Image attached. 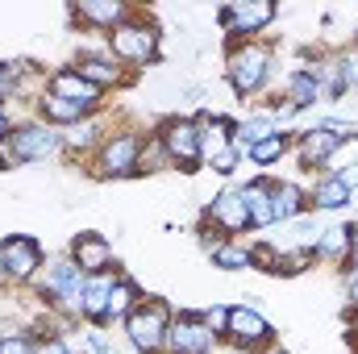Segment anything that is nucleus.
<instances>
[{
  "instance_id": "f3484780",
  "label": "nucleus",
  "mask_w": 358,
  "mask_h": 354,
  "mask_svg": "<svg viewBox=\"0 0 358 354\" xmlns=\"http://www.w3.org/2000/svg\"><path fill=\"white\" fill-rule=\"evenodd\" d=\"M192 117L200 121V155H204V163L234 146V138H238V121H234V117L213 113V108H200V113H192Z\"/></svg>"
},
{
  "instance_id": "20e7f679",
  "label": "nucleus",
  "mask_w": 358,
  "mask_h": 354,
  "mask_svg": "<svg viewBox=\"0 0 358 354\" xmlns=\"http://www.w3.org/2000/svg\"><path fill=\"white\" fill-rule=\"evenodd\" d=\"M150 134H155V142L163 146L171 171H183V176L204 171V155H200V121H196V117H187V113H171V117H163Z\"/></svg>"
},
{
  "instance_id": "b1692460",
  "label": "nucleus",
  "mask_w": 358,
  "mask_h": 354,
  "mask_svg": "<svg viewBox=\"0 0 358 354\" xmlns=\"http://www.w3.org/2000/svg\"><path fill=\"white\" fill-rule=\"evenodd\" d=\"M279 96H283L296 113L321 104V88H317V76L308 71V63H300V67H292V71L283 76V92H279Z\"/></svg>"
},
{
  "instance_id": "5701e85b",
  "label": "nucleus",
  "mask_w": 358,
  "mask_h": 354,
  "mask_svg": "<svg viewBox=\"0 0 358 354\" xmlns=\"http://www.w3.org/2000/svg\"><path fill=\"white\" fill-rule=\"evenodd\" d=\"M46 92L67 96V100H80V104H100V108H104V92L92 88L76 67H55V71L46 76Z\"/></svg>"
},
{
  "instance_id": "f704fd0d",
  "label": "nucleus",
  "mask_w": 358,
  "mask_h": 354,
  "mask_svg": "<svg viewBox=\"0 0 358 354\" xmlns=\"http://www.w3.org/2000/svg\"><path fill=\"white\" fill-rule=\"evenodd\" d=\"M38 354H76V351H71L67 338H42L38 342Z\"/></svg>"
},
{
  "instance_id": "7ed1b4c3",
  "label": "nucleus",
  "mask_w": 358,
  "mask_h": 354,
  "mask_svg": "<svg viewBox=\"0 0 358 354\" xmlns=\"http://www.w3.org/2000/svg\"><path fill=\"white\" fill-rule=\"evenodd\" d=\"M171 321H176V309H171L163 296H142V300L129 309V317L121 321L129 351L134 354H163Z\"/></svg>"
},
{
  "instance_id": "0eeeda50",
  "label": "nucleus",
  "mask_w": 358,
  "mask_h": 354,
  "mask_svg": "<svg viewBox=\"0 0 358 354\" xmlns=\"http://www.w3.org/2000/svg\"><path fill=\"white\" fill-rule=\"evenodd\" d=\"M0 263H4L8 288H29L46 267V250L29 234H8V238H0Z\"/></svg>"
},
{
  "instance_id": "72a5a7b5",
  "label": "nucleus",
  "mask_w": 358,
  "mask_h": 354,
  "mask_svg": "<svg viewBox=\"0 0 358 354\" xmlns=\"http://www.w3.org/2000/svg\"><path fill=\"white\" fill-rule=\"evenodd\" d=\"M200 321L225 342V330H229V304H208V309H200Z\"/></svg>"
},
{
  "instance_id": "9d476101",
  "label": "nucleus",
  "mask_w": 358,
  "mask_h": 354,
  "mask_svg": "<svg viewBox=\"0 0 358 354\" xmlns=\"http://www.w3.org/2000/svg\"><path fill=\"white\" fill-rule=\"evenodd\" d=\"M67 17H71V29L108 38L117 25H125L134 17V4H125V0H76L67 8Z\"/></svg>"
},
{
  "instance_id": "f257e3e1",
  "label": "nucleus",
  "mask_w": 358,
  "mask_h": 354,
  "mask_svg": "<svg viewBox=\"0 0 358 354\" xmlns=\"http://www.w3.org/2000/svg\"><path fill=\"white\" fill-rule=\"evenodd\" d=\"M104 46H108V55H113L125 71H134V76H142L146 67L163 63V29L155 25V17H150L146 8H134V17H129L125 25H117V29L104 38Z\"/></svg>"
},
{
  "instance_id": "7c9ffc66",
  "label": "nucleus",
  "mask_w": 358,
  "mask_h": 354,
  "mask_svg": "<svg viewBox=\"0 0 358 354\" xmlns=\"http://www.w3.org/2000/svg\"><path fill=\"white\" fill-rule=\"evenodd\" d=\"M313 263H317V259H313V250L292 246V250H279V271H275V275H304Z\"/></svg>"
},
{
  "instance_id": "ea45409f",
  "label": "nucleus",
  "mask_w": 358,
  "mask_h": 354,
  "mask_svg": "<svg viewBox=\"0 0 358 354\" xmlns=\"http://www.w3.org/2000/svg\"><path fill=\"white\" fill-rule=\"evenodd\" d=\"M0 104H4V84H0Z\"/></svg>"
},
{
  "instance_id": "412c9836",
  "label": "nucleus",
  "mask_w": 358,
  "mask_h": 354,
  "mask_svg": "<svg viewBox=\"0 0 358 354\" xmlns=\"http://www.w3.org/2000/svg\"><path fill=\"white\" fill-rule=\"evenodd\" d=\"M350 250H355V225H325L313 246V259L325 267H346Z\"/></svg>"
},
{
  "instance_id": "4c0bfd02",
  "label": "nucleus",
  "mask_w": 358,
  "mask_h": 354,
  "mask_svg": "<svg viewBox=\"0 0 358 354\" xmlns=\"http://www.w3.org/2000/svg\"><path fill=\"white\" fill-rule=\"evenodd\" d=\"M0 292H8V279H4V263H0Z\"/></svg>"
},
{
  "instance_id": "c756f323",
  "label": "nucleus",
  "mask_w": 358,
  "mask_h": 354,
  "mask_svg": "<svg viewBox=\"0 0 358 354\" xmlns=\"http://www.w3.org/2000/svg\"><path fill=\"white\" fill-rule=\"evenodd\" d=\"M159 171H171V163H167L163 146L155 142V134H146L142 155H138V179H142V176H159Z\"/></svg>"
},
{
  "instance_id": "ddd939ff",
  "label": "nucleus",
  "mask_w": 358,
  "mask_h": 354,
  "mask_svg": "<svg viewBox=\"0 0 358 354\" xmlns=\"http://www.w3.org/2000/svg\"><path fill=\"white\" fill-rule=\"evenodd\" d=\"M67 67H76L92 88H100L104 96H108V92H117V88H129V84L138 80L134 71H125V67L108 55V46H100V50H80V55H76V63H67Z\"/></svg>"
},
{
  "instance_id": "58836bf2",
  "label": "nucleus",
  "mask_w": 358,
  "mask_h": 354,
  "mask_svg": "<svg viewBox=\"0 0 358 354\" xmlns=\"http://www.w3.org/2000/svg\"><path fill=\"white\" fill-rule=\"evenodd\" d=\"M221 354H250V351H234V346H221Z\"/></svg>"
},
{
  "instance_id": "aec40b11",
  "label": "nucleus",
  "mask_w": 358,
  "mask_h": 354,
  "mask_svg": "<svg viewBox=\"0 0 358 354\" xmlns=\"http://www.w3.org/2000/svg\"><path fill=\"white\" fill-rule=\"evenodd\" d=\"M271 208H275V225L300 221V217L308 213V183H300V179H275Z\"/></svg>"
},
{
  "instance_id": "4be33fe9",
  "label": "nucleus",
  "mask_w": 358,
  "mask_h": 354,
  "mask_svg": "<svg viewBox=\"0 0 358 354\" xmlns=\"http://www.w3.org/2000/svg\"><path fill=\"white\" fill-rule=\"evenodd\" d=\"M108 138V129H104V113L100 117H88V121H80V125H71V129H63V155H80L84 163H88L92 155L100 150V142Z\"/></svg>"
},
{
  "instance_id": "2eb2a0df",
  "label": "nucleus",
  "mask_w": 358,
  "mask_h": 354,
  "mask_svg": "<svg viewBox=\"0 0 358 354\" xmlns=\"http://www.w3.org/2000/svg\"><path fill=\"white\" fill-rule=\"evenodd\" d=\"M67 259L80 267L84 275H100V271H113V267H117L113 242H108L104 234H96V229H84V234H76V238H71Z\"/></svg>"
},
{
  "instance_id": "9b49d317",
  "label": "nucleus",
  "mask_w": 358,
  "mask_h": 354,
  "mask_svg": "<svg viewBox=\"0 0 358 354\" xmlns=\"http://www.w3.org/2000/svg\"><path fill=\"white\" fill-rule=\"evenodd\" d=\"M221 351V338L200 321V313L192 309H179L171 330H167V346L163 354H217Z\"/></svg>"
},
{
  "instance_id": "e433bc0d",
  "label": "nucleus",
  "mask_w": 358,
  "mask_h": 354,
  "mask_svg": "<svg viewBox=\"0 0 358 354\" xmlns=\"http://www.w3.org/2000/svg\"><path fill=\"white\" fill-rule=\"evenodd\" d=\"M259 354H287V351H283V346L275 342V346H267V351H259Z\"/></svg>"
},
{
  "instance_id": "6ab92c4d",
  "label": "nucleus",
  "mask_w": 358,
  "mask_h": 354,
  "mask_svg": "<svg viewBox=\"0 0 358 354\" xmlns=\"http://www.w3.org/2000/svg\"><path fill=\"white\" fill-rule=\"evenodd\" d=\"M238 192H242V200H246L250 229H271V225H275V208H271L275 176H250L246 183H238Z\"/></svg>"
},
{
  "instance_id": "f8f14e48",
  "label": "nucleus",
  "mask_w": 358,
  "mask_h": 354,
  "mask_svg": "<svg viewBox=\"0 0 358 354\" xmlns=\"http://www.w3.org/2000/svg\"><path fill=\"white\" fill-rule=\"evenodd\" d=\"M200 225H208V229H213V234H221V238H238V234H246V229H250L246 200H242L238 183H225V187L204 204V221H200Z\"/></svg>"
},
{
  "instance_id": "4468645a",
  "label": "nucleus",
  "mask_w": 358,
  "mask_h": 354,
  "mask_svg": "<svg viewBox=\"0 0 358 354\" xmlns=\"http://www.w3.org/2000/svg\"><path fill=\"white\" fill-rule=\"evenodd\" d=\"M342 138H350V134H338V129H329V125H321V121H313L308 129H296V146H292V155L300 159V167L313 176H321L325 171V163H329V155L342 146Z\"/></svg>"
},
{
  "instance_id": "dca6fc26",
  "label": "nucleus",
  "mask_w": 358,
  "mask_h": 354,
  "mask_svg": "<svg viewBox=\"0 0 358 354\" xmlns=\"http://www.w3.org/2000/svg\"><path fill=\"white\" fill-rule=\"evenodd\" d=\"M104 108L100 104H80V100H67V96H55V92H42V100L34 104V117L55 125V129H71L88 117H100Z\"/></svg>"
},
{
  "instance_id": "1a4fd4ad",
  "label": "nucleus",
  "mask_w": 358,
  "mask_h": 354,
  "mask_svg": "<svg viewBox=\"0 0 358 354\" xmlns=\"http://www.w3.org/2000/svg\"><path fill=\"white\" fill-rule=\"evenodd\" d=\"M275 334H279V330L271 325L255 304H229V330H225V342H221V346L259 354V351H267V346L279 342Z\"/></svg>"
},
{
  "instance_id": "39448f33",
  "label": "nucleus",
  "mask_w": 358,
  "mask_h": 354,
  "mask_svg": "<svg viewBox=\"0 0 358 354\" xmlns=\"http://www.w3.org/2000/svg\"><path fill=\"white\" fill-rule=\"evenodd\" d=\"M8 150V159L17 167H29V163H46V159H59L63 155V129L38 121V117H25V121H13V134L0 142Z\"/></svg>"
},
{
  "instance_id": "393cba45",
  "label": "nucleus",
  "mask_w": 358,
  "mask_h": 354,
  "mask_svg": "<svg viewBox=\"0 0 358 354\" xmlns=\"http://www.w3.org/2000/svg\"><path fill=\"white\" fill-rule=\"evenodd\" d=\"M142 296H146V292L138 288V279L121 271V275H117V283H113V292H108V309H104V330H108V325H121V321L129 317V309H134V304H138Z\"/></svg>"
},
{
  "instance_id": "cd10ccee",
  "label": "nucleus",
  "mask_w": 358,
  "mask_h": 354,
  "mask_svg": "<svg viewBox=\"0 0 358 354\" xmlns=\"http://www.w3.org/2000/svg\"><path fill=\"white\" fill-rule=\"evenodd\" d=\"M208 263L221 267V271H250V267H255V259H250V242L229 238V242H221V246L208 255Z\"/></svg>"
},
{
  "instance_id": "473e14b6",
  "label": "nucleus",
  "mask_w": 358,
  "mask_h": 354,
  "mask_svg": "<svg viewBox=\"0 0 358 354\" xmlns=\"http://www.w3.org/2000/svg\"><path fill=\"white\" fill-rule=\"evenodd\" d=\"M250 259H255V271L275 275L279 271V246L275 242H250Z\"/></svg>"
},
{
  "instance_id": "a211bd4d",
  "label": "nucleus",
  "mask_w": 358,
  "mask_h": 354,
  "mask_svg": "<svg viewBox=\"0 0 358 354\" xmlns=\"http://www.w3.org/2000/svg\"><path fill=\"white\" fill-rule=\"evenodd\" d=\"M350 204H355V187L346 179L329 176V171L313 176V183H308V213H342Z\"/></svg>"
},
{
  "instance_id": "2f4dec72",
  "label": "nucleus",
  "mask_w": 358,
  "mask_h": 354,
  "mask_svg": "<svg viewBox=\"0 0 358 354\" xmlns=\"http://www.w3.org/2000/svg\"><path fill=\"white\" fill-rule=\"evenodd\" d=\"M242 163H246V155H242L238 146H229V150H221L217 159H208L204 167H208V171H217L221 179H234V176H238V167H242Z\"/></svg>"
},
{
  "instance_id": "6e6552de",
  "label": "nucleus",
  "mask_w": 358,
  "mask_h": 354,
  "mask_svg": "<svg viewBox=\"0 0 358 354\" xmlns=\"http://www.w3.org/2000/svg\"><path fill=\"white\" fill-rule=\"evenodd\" d=\"M275 17H279V4H271V0H234V4H221L217 8V25H221L225 42L259 38Z\"/></svg>"
},
{
  "instance_id": "bb28decb",
  "label": "nucleus",
  "mask_w": 358,
  "mask_h": 354,
  "mask_svg": "<svg viewBox=\"0 0 358 354\" xmlns=\"http://www.w3.org/2000/svg\"><path fill=\"white\" fill-rule=\"evenodd\" d=\"M325 171H329V176H338V179H346V183L358 192V129L350 134V138H342V146L329 155Z\"/></svg>"
},
{
  "instance_id": "423d86ee",
  "label": "nucleus",
  "mask_w": 358,
  "mask_h": 354,
  "mask_svg": "<svg viewBox=\"0 0 358 354\" xmlns=\"http://www.w3.org/2000/svg\"><path fill=\"white\" fill-rule=\"evenodd\" d=\"M146 134L142 129H113L100 150L88 159L92 179H138V155H142Z\"/></svg>"
},
{
  "instance_id": "a878e982",
  "label": "nucleus",
  "mask_w": 358,
  "mask_h": 354,
  "mask_svg": "<svg viewBox=\"0 0 358 354\" xmlns=\"http://www.w3.org/2000/svg\"><path fill=\"white\" fill-rule=\"evenodd\" d=\"M292 146H296V134H292V129H279V134H271V138L255 142V146L246 150V163H255V167H275V163H283V159L292 155Z\"/></svg>"
},
{
  "instance_id": "c85d7f7f",
  "label": "nucleus",
  "mask_w": 358,
  "mask_h": 354,
  "mask_svg": "<svg viewBox=\"0 0 358 354\" xmlns=\"http://www.w3.org/2000/svg\"><path fill=\"white\" fill-rule=\"evenodd\" d=\"M0 354H38V334L29 325H4L0 330Z\"/></svg>"
},
{
  "instance_id": "c9c22d12",
  "label": "nucleus",
  "mask_w": 358,
  "mask_h": 354,
  "mask_svg": "<svg viewBox=\"0 0 358 354\" xmlns=\"http://www.w3.org/2000/svg\"><path fill=\"white\" fill-rule=\"evenodd\" d=\"M13 134V113H8V104H0V142Z\"/></svg>"
},
{
  "instance_id": "f03ea898",
  "label": "nucleus",
  "mask_w": 358,
  "mask_h": 354,
  "mask_svg": "<svg viewBox=\"0 0 358 354\" xmlns=\"http://www.w3.org/2000/svg\"><path fill=\"white\" fill-rule=\"evenodd\" d=\"M275 71V50L263 38H238L225 42V84L238 100H255L271 84Z\"/></svg>"
}]
</instances>
